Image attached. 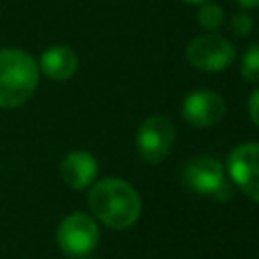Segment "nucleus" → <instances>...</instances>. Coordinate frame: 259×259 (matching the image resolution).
Instances as JSON below:
<instances>
[{"instance_id": "11", "label": "nucleus", "mask_w": 259, "mask_h": 259, "mask_svg": "<svg viewBox=\"0 0 259 259\" xmlns=\"http://www.w3.org/2000/svg\"><path fill=\"white\" fill-rule=\"evenodd\" d=\"M196 18H198V24H200L204 30L214 32V30H219V28L223 26V22H225V12H223V8H221L219 4H214V2H202V6L198 8Z\"/></svg>"}, {"instance_id": "16", "label": "nucleus", "mask_w": 259, "mask_h": 259, "mask_svg": "<svg viewBox=\"0 0 259 259\" xmlns=\"http://www.w3.org/2000/svg\"><path fill=\"white\" fill-rule=\"evenodd\" d=\"M184 2H186V4H202L204 0H184Z\"/></svg>"}, {"instance_id": "12", "label": "nucleus", "mask_w": 259, "mask_h": 259, "mask_svg": "<svg viewBox=\"0 0 259 259\" xmlns=\"http://www.w3.org/2000/svg\"><path fill=\"white\" fill-rule=\"evenodd\" d=\"M241 75L249 83H259V42L251 45L241 59Z\"/></svg>"}, {"instance_id": "10", "label": "nucleus", "mask_w": 259, "mask_h": 259, "mask_svg": "<svg viewBox=\"0 0 259 259\" xmlns=\"http://www.w3.org/2000/svg\"><path fill=\"white\" fill-rule=\"evenodd\" d=\"M77 65H79V59L71 47L53 45L40 55L38 71H42L53 81H67L75 75Z\"/></svg>"}, {"instance_id": "15", "label": "nucleus", "mask_w": 259, "mask_h": 259, "mask_svg": "<svg viewBox=\"0 0 259 259\" xmlns=\"http://www.w3.org/2000/svg\"><path fill=\"white\" fill-rule=\"evenodd\" d=\"M243 8H257L259 6V0H237Z\"/></svg>"}, {"instance_id": "13", "label": "nucleus", "mask_w": 259, "mask_h": 259, "mask_svg": "<svg viewBox=\"0 0 259 259\" xmlns=\"http://www.w3.org/2000/svg\"><path fill=\"white\" fill-rule=\"evenodd\" d=\"M231 30L237 34V36H247L251 30H253V18L245 12H239L231 18Z\"/></svg>"}, {"instance_id": "6", "label": "nucleus", "mask_w": 259, "mask_h": 259, "mask_svg": "<svg viewBox=\"0 0 259 259\" xmlns=\"http://www.w3.org/2000/svg\"><path fill=\"white\" fill-rule=\"evenodd\" d=\"M174 138H176V132L168 117L150 115L148 119L142 121L136 136L138 154L142 156V160L150 164H158L170 154L174 146Z\"/></svg>"}, {"instance_id": "3", "label": "nucleus", "mask_w": 259, "mask_h": 259, "mask_svg": "<svg viewBox=\"0 0 259 259\" xmlns=\"http://www.w3.org/2000/svg\"><path fill=\"white\" fill-rule=\"evenodd\" d=\"M182 178L190 190L202 196H212L217 200H229L233 196V186L225 178V168L210 156H196L188 160Z\"/></svg>"}, {"instance_id": "9", "label": "nucleus", "mask_w": 259, "mask_h": 259, "mask_svg": "<svg viewBox=\"0 0 259 259\" xmlns=\"http://www.w3.org/2000/svg\"><path fill=\"white\" fill-rule=\"evenodd\" d=\"M59 170L67 186H71L73 190H83L89 184H93L99 166H97V160L89 152L75 150V152H69L61 160Z\"/></svg>"}, {"instance_id": "4", "label": "nucleus", "mask_w": 259, "mask_h": 259, "mask_svg": "<svg viewBox=\"0 0 259 259\" xmlns=\"http://www.w3.org/2000/svg\"><path fill=\"white\" fill-rule=\"evenodd\" d=\"M57 243L69 257H87L99 243L97 223L85 212H71L61 221L57 229Z\"/></svg>"}, {"instance_id": "1", "label": "nucleus", "mask_w": 259, "mask_h": 259, "mask_svg": "<svg viewBox=\"0 0 259 259\" xmlns=\"http://www.w3.org/2000/svg\"><path fill=\"white\" fill-rule=\"evenodd\" d=\"M91 212L109 229L132 227L142 212V200L136 188L119 178H103L89 190Z\"/></svg>"}, {"instance_id": "5", "label": "nucleus", "mask_w": 259, "mask_h": 259, "mask_svg": "<svg viewBox=\"0 0 259 259\" xmlns=\"http://www.w3.org/2000/svg\"><path fill=\"white\" fill-rule=\"evenodd\" d=\"M186 61L200 71H223L235 61V47L231 40L217 32H204L188 42Z\"/></svg>"}, {"instance_id": "8", "label": "nucleus", "mask_w": 259, "mask_h": 259, "mask_svg": "<svg viewBox=\"0 0 259 259\" xmlns=\"http://www.w3.org/2000/svg\"><path fill=\"white\" fill-rule=\"evenodd\" d=\"M227 111L225 99L210 89H198L182 101V117L194 127H210L223 119Z\"/></svg>"}, {"instance_id": "2", "label": "nucleus", "mask_w": 259, "mask_h": 259, "mask_svg": "<svg viewBox=\"0 0 259 259\" xmlns=\"http://www.w3.org/2000/svg\"><path fill=\"white\" fill-rule=\"evenodd\" d=\"M38 85V63L20 49L0 51V107L24 105Z\"/></svg>"}, {"instance_id": "14", "label": "nucleus", "mask_w": 259, "mask_h": 259, "mask_svg": "<svg viewBox=\"0 0 259 259\" xmlns=\"http://www.w3.org/2000/svg\"><path fill=\"white\" fill-rule=\"evenodd\" d=\"M249 115H251L253 123L259 127V89L253 91V95L249 97Z\"/></svg>"}, {"instance_id": "7", "label": "nucleus", "mask_w": 259, "mask_h": 259, "mask_svg": "<svg viewBox=\"0 0 259 259\" xmlns=\"http://www.w3.org/2000/svg\"><path fill=\"white\" fill-rule=\"evenodd\" d=\"M231 180L251 198L259 202V144L249 142L237 146L229 154Z\"/></svg>"}]
</instances>
